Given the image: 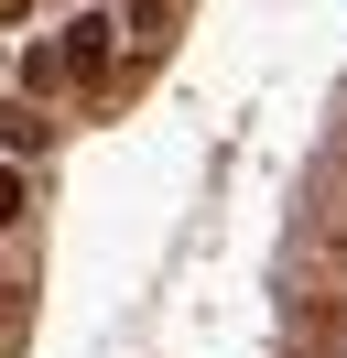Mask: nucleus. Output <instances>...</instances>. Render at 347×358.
<instances>
[{
  "mask_svg": "<svg viewBox=\"0 0 347 358\" xmlns=\"http://www.w3.org/2000/svg\"><path fill=\"white\" fill-rule=\"evenodd\" d=\"M108 33H120V22H108V11H76V22H65V55H55V66L76 76V87H98V76H108V55H120V44H108Z\"/></svg>",
  "mask_w": 347,
  "mask_h": 358,
  "instance_id": "nucleus-1",
  "label": "nucleus"
},
{
  "mask_svg": "<svg viewBox=\"0 0 347 358\" xmlns=\"http://www.w3.org/2000/svg\"><path fill=\"white\" fill-rule=\"evenodd\" d=\"M0 141H11V152H43V141H55V120H43V109H0Z\"/></svg>",
  "mask_w": 347,
  "mask_h": 358,
  "instance_id": "nucleus-2",
  "label": "nucleus"
},
{
  "mask_svg": "<svg viewBox=\"0 0 347 358\" xmlns=\"http://www.w3.org/2000/svg\"><path fill=\"white\" fill-rule=\"evenodd\" d=\"M152 22H163V0H130L120 11V33H141V44H152Z\"/></svg>",
  "mask_w": 347,
  "mask_h": 358,
  "instance_id": "nucleus-3",
  "label": "nucleus"
},
{
  "mask_svg": "<svg viewBox=\"0 0 347 358\" xmlns=\"http://www.w3.org/2000/svg\"><path fill=\"white\" fill-rule=\"evenodd\" d=\"M11 217H22V174L0 163V228H11Z\"/></svg>",
  "mask_w": 347,
  "mask_h": 358,
  "instance_id": "nucleus-4",
  "label": "nucleus"
},
{
  "mask_svg": "<svg viewBox=\"0 0 347 358\" xmlns=\"http://www.w3.org/2000/svg\"><path fill=\"white\" fill-rule=\"evenodd\" d=\"M22 11H33V0H0V22H22Z\"/></svg>",
  "mask_w": 347,
  "mask_h": 358,
  "instance_id": "nucleus-5",
  "label": "nucleus"
}]
</instances>
